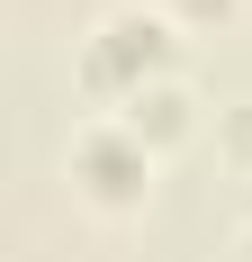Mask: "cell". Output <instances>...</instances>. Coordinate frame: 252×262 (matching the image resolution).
<instances>
[{
	"mask_svg": "<svg viewBox=\"0 0 252 262\" xmlns=\"http://www.w3.org/2000/svg\"><path fill=\"white\" fill-rule=\"evenodd\" d=\"M171 73H180V18L162 0H117V9H99L81 27V46H72V91L90 100V118H117L135 91H153Z\"/></svg>",
	"mask_w": 252,
	"mask_h": 262,
	"instance_id": "obj_1",
	"label": "cell"
},
{
	"mask_svg": "<svg viewBox=\"0 0 252 262\" xmlns=\"http://www.w3.org/2000/svg\"><path fill=\"white\" fill-rule=\"evenodd\" d=\"M63 181H72L81 208H99V217H135V208L153 199V181H162V154H153L126 118H81L72 145H63Z\"/></svg>",
	"mask_w": 252,
	"mask_h": 262,
	"instance_id": "obj_2",
	"label": "cell"
},
{
	"mask_svg": "<svg viewBox=\"0 0 252 262\" xmlns=\"http://www.w3.org/2000/svg\"><path fill=\"white\" fill-rule=\"evenodd\" d=\"M117 118L144 136L153 154H180V145H198V136H207V100H198V91H189L180 73H171V81H153V91H135Z\"/></svg>",
	"mask_w": 252,
	"mask_h": 262,
	"instance_id": "obj_3",
	"label": "cell"
},
{
	"mask_svg": "<svg viewBox=\"0 0 252 262\" xmlns=\"http://www.w3.org/2000/svg\"><path fill=\"white\" fill-rule=\"evenodd\" d=\"M216 163L252 181V100H225V108H216Z\"/></svg>",
	"mask_w": 252,
	"mask_h": 262,
	"instance_id": "obj_4",
	"label": "cell"
},
{
	"mask_svg": "<svg viewBox=\"0 0 252 262\" xmlns=\"http://www.w3.org/2000/svg\"><path fill=\"white\" fill-rule=\"evenodd\" d=\"M162 9H171L180 27H225L234 9H243V0H162Z\"/></svg>",
	"mask_w": 252,
	"mask_h": 262,
	"instance_id": "obj_5",
	"label": "cell"
},
{
	"mask_svg": "<svg viewBox=\"0 0 252 262\" xmlns=\"http://www.w3.org/2000/svg\"><path fill=\"white\" fill-rule=\"evenodd\" d=\"M234 262H252V217H243V226H234Z\"/></svg>",
	"mask_w": 252,
	"mask_h": 262,
	"instance_id": "obj_6",
	"label": "cell"
}]
</instances>
